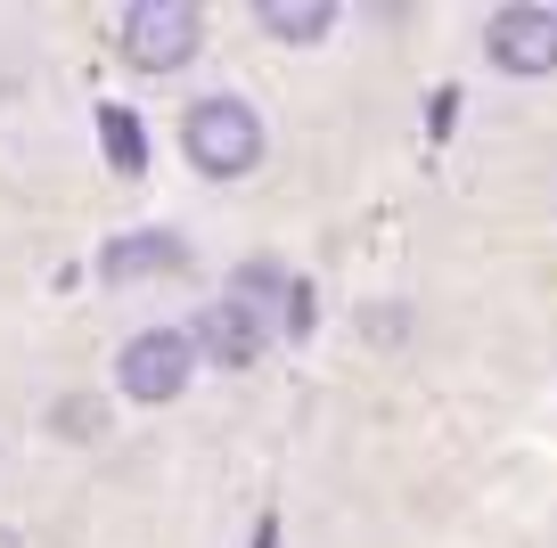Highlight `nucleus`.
Listing matches in <instances>:
<instances>
[{
	"label": "nucleus",
	"instance_id": "1",
	"mask_svg": "<svg viewBox=\"0 0 557 548\" xmlns=\"http://www.w3.org/2000/svg\"><path fill=\"white\" fill-rule=\"evenodd\" d=\"M181 148H189V164L206 180H238L262 155V115L246 99H197L189 123H181Z\"/></svg>",
	"mask_w": 557,
	"mask_h": 548
},
{
	"label": "nucleus",
	"instance_id": "2",
	"mask_svg": "<svg viewBox=\"0 0 557 548\" xmlns=\"http://www.w3.org/2000/svg\"><path fill=\"white\" fill-rule=\"evenodd\" d=\"M189 369H197V344L189 336H164V327H148V336H132L115 352V385L132 401H173L181 385H189Z\"/></svg>",
	"mask_w": 557,
	"mask_h": 548
},
{
	"label": "nucleus",
	"instance_id": "3",
	"mask_svg": "<svg viewBox=\"0 0 557 548\" xmlns=\"http://www.w3.org/2000/svg\"><path fill=\"white\" fill-rule=\"evenodd\" d=\"M189 50H197V9L189 0H139L132 17H123V58H132V66L173 74Z\"/></svg>",
	"mask_w": 557,
	"mask_h": 548
},
{
	"label": "nucleus",
	"instance_id": "4",
	"mask_svg": "<svg viewBox=\"0 0 557 548\" xmlns=\"http://www.w3.org/2000/svg\"><path fill=\"white\" fill-rule=\"evenodd\" d=\"M484 58L500 74H557V9H533V0L500 9L484 25Z\"/></svg>",
	"mask_w": 557,
	"mask_h": 548
},
{
	"label": "nucleus",
	"instance_id": "5",
	"mask_svg": "<svg viewBox=\"0 0 557 548\" xmlns=\"http://www.w3.org/2000/svg\"><path fill=\"white\" fill-rule=\"evenodd\" d=\"M197 344H206L213 369H255V352L271 344V320H262L255 303H238V295H222V303H206V320H197Z\"/></svg>",
	"mask_w": 557,
	"mask_h": 548
},
{
	"label": "nucleus",
	"instance_id": "6",
	"mask_svg": "<svg viewBox=\"0 0 557 548\" xmlns=\"http://www.w3.org/2000/svg\"><path fill=\"white\" fill-rule=\"evenodd\" d=\"M99 271L107 278H164V271H181V238L173 229H132V238H115L99 254Z\"/></svg>",
	"mask_w": 557,
	"mask_h": 548
},
{
	"label": "nucleus",
	"instance_id": "7",
	"mask_svg": "<svg viewBox=\"0 0 557 548\" xmlns=\"http://www.w3.org/2000/svg\"><path fill=\"white\" fill-rule=\"evenodd\" d=\"M336 25V9H320V0H262V34L271 41H320Z\"/></svg>",
	"mask_w": 557,
	"mask_h": 548
},
{
	"label": "nucleus",
	"instance_id": "8",
	"mask_svg": "<svg viewBox=\"0 0 557 548\" xmlns=\"http://www.w3.org/2000/svg\"><path fill=\"white\" fill-rule=\"evenodd\" d=\"M99 139L115 172H148V132L132 123V107H99Z\"/></svg>",
	"mask_w": 557,
	"mask_h": 548
},
{
	"label": "nucleus",
	"instance_id": "9",
	"mask_svg": "<svg viewBox=\"0 0 557 548\" xmlns=\"http://www.w3.org/2000/svg\"><path fill=\"white\" fill-rule=\"evenodd\" d=\"M58 426L66 434H99V401H58Z\"/></svg>",
	"mask_w": 557,
	"mask_h": 548
},
{
	"label": "nucleus",
	"instance_id": "10",
	"mask_svg": "<svg viewBox=\"0 0 557 548\" xmlns=\"http://www.w3.org/2000/svg\"><path fill=\"white\" fill-rule=\"evenodd\" d=\"M255 548H278V524H262V532H255Z\"/></svg>",
	"mask_w": 557,
	"mask_h": 548
}]
</instances>
